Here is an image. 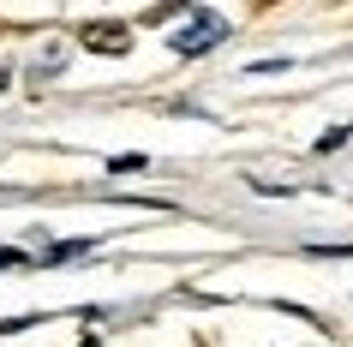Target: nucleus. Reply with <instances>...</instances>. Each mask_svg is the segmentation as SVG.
Returning a JSON list of instances; mask_svg holds the SVG:
<instances>
[{
	"label": "nucleus",
	"instance_id": "1",
	"mask_svg": "<svg viewBox=\"0 0 353 347\" xmlns=\"http://www.w3.org/2000/svg\"><path fill=\"white\" fill-rule=\"evenodd\" d=\"M222 37H228V19H222V12H198V19L174 37V54H186V60H192V54H210Z\"/></svg>",
	"mask_w": 353,
	"mask_h": 347
},
{
	"label": "nucleus",
	"instance_id": "3",
	"mask_svg": "<svg viewBox=\"0 0 353 347\" xmlns=\"http://www.w3.org/2000/svg\"><path fill=\"white\" fill-rule=\"evenodd\" d=\"M341 144H347V126H330L323 138H317V150H341Z\"/></svg>",
	"mask_w": 353,
	"mask_h": 347
},
{
	"label": "nucleus",
	"instance_id": "2",
	"mask_svg": "<svg viewBox=\"0 0 353 347\" xmlns=\"http://www.w3.org/2000/svg\"><path fill=\"white\" fill-rule=\"evenodd\" d=\"M84 48H96V54H126L132 30L126 24H84Z\"/></svg>",
	"mask_w": 353,
	"mask_h": 347
}]
</instances>
